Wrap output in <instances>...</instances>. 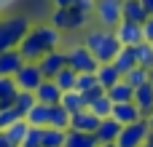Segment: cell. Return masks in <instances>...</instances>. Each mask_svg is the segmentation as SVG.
Listing matches in <instances>:
<instances>
[{"label": "cell", "instance_id": "1", "mask_svg": "<svg viewBox=\"0 0 153 147\" xmlns=\"http://www.w3.org/2000/svg\"><path fill=\"white\" fill-rule=\"evenodd\" d=\"M62 46V32L51 24H32L30 32L24 35V40L19 43V54L24 56V62H38L40 56H46L48 51H56Z\"/></svg>", "mask_w": 153, "mask_h": 147}, {"label": "cell", "instance_id": "2", "mask_svg": "<svg viewBox=\"0 0 153 147\" xmlns=\"http://www.w3.org/2000/svg\"><path fill=\"white\" fill-rule=\"evenodd\" d=\"M83 46L94 54V59H97L100 64L113 62L116 54L121 51V43H118L116 32H113V29H105V27H91V29H86Z\"/></svg>", "mask_w": 153, "mask_h": 147}, {"label": "cell", "instance_id": "3", "mask_svg": "<svg viewBox=\"0 0 153 147\" xmlns=\"http://www.w3.org/2000/svg\"><path fill=\"white\" fill-rule=\"evenodd\" d=\"M30 27H32V21L24 13H3L0 16V54L19 48V43L24 40Z\"/></svg>", "mask_w": 153, "mask_h": 147}, {"label": "cell", "instance_id": "4", "mask_svg": "<svg viewBox=\"0 0 153 147\" xmlns=\"http://www.w3.org/2000/svg\"><path fill=\"white\" fill-rule=\"evenodd\" d=\"M48 24L56 27L59 32H78V29H86L89 13L78 8H54L48 16Z\"/></svg>", "mask_w": 153, "mask_h": 147}, {"label": "cell", "instance_id": "5", "mask_svg": "<svg viewBox=\"0 0 153 147\" xmlns=\"http://www.w3.org/2000/svg\"><path fill=\"white\" fill-rule=\"evenodd\" d=\"M151 131H153L151 121L140 118L137 123H129V126L121 129V134L116 139V147H145L151 142Z\"/></svg>", "mask_w": 153, "mask_h": 147}, {"label": "cell", "instance_id": "6", "mask_svg": "<svg viewBox=\"0 0 153 147\" xmlns=\"http://www.w3.org/2000/svg\"><path fill=\"white\" fill-rule=\"evenodd\" d=\"M94 16L100 27L116 29V24L124 19V0H97L94 3Z\"/></svg>", "mask_w": 153, "mask_h": 147}, {"label": "cell", "instance_id": "7", "mask_svg": "<svg viewBox=\"0 0 153 147\" xmlns=\"http://www.w3.org/2000/svg\"><path fill=\"white\" fill-rule=\"evenodd\" d=\"M65 56H67V67H73L75 72H94V70L100 67V62L94 59V54H91L83 43L70 46V48L65 51Z\"/></svg>", "mask_w": 153, "mask_h": 147}, {"label": "cell", "instance_id": "8", "mask_svg": "<svg viewBox=\"0 0 153 147\" xmlns=\"http://www.w3.org/2000/svg\"><path fill=\"white\" fill-rule=\"evenodd\" d=\"M13 80H16L19 91H35L46 78H43V72H40L38 62H24V64H22V70L13 75Z\"/></svg>", "mask_w": 153, "mask_h": 147}, {"label": "cell", "instance_id": "9", "mask_svg": "<svg viewBox=\"0 0 153 147\" xmlns=\"http://www.w3.org/2000/svg\"><path fill=\"white\" fill-rule=\"evenodd\" d=\"M38 67H40V72H43V78H46V80H54V78L67 67V56H65V51H62V48L48 51L46 56H40V59H38Z\"/></svg>", "mask_w": 153, "mask_h": 147}, {"label": "cell", "instance_id": "10", "mask_svg": "<svg viewBox=\"0 0 153 147\" xmlns=\"http://www.w3.org/2000/svg\"><path fill=\"white\" fill-rule=\"evenodd\" d=\"M116 37H118V43L121 46H137V43H143V24H134V21H118L116 24Z\"/></svg>", "mask_w": 153, "mask_h": 147}, {"label": "cell", "instance_id": "11", "mask_svg": "<svg viewBox=\"0 0 153 147\" xmlns=\"http://www.w3.org/2000/svg\"><path fill=\"white\" fill-rule=\"evenodd\" d=\"M100 121H102V118H97V115L86 107V110L70 115V131H86V134H94L97 126H100Z\"/></svg>", "mask_w": 153, "mask_h": 147}, {"label": "cell", "instance_id": "12", "mask_svg": "<svg viewBox=\"0 0 153 147\" xmlns=\"http://www.w3.org/2000/svg\"><path fill=\"white\" fill-rule=\"evenodd\" d=\"M24 64V56L19 54V48H11V51H3L0 54V75L5 78H13Z\"/></svg>", "mask_w": 153, "mask_h": 147}, {"label": "cell", "instance_id": "13", "mask_svg": "<svg viewBox=\"0 0 153 147\" xmlns=\"http://www.w3.org/2000/svg\"><path fill=\"white\" fill-rule=\"evenodd\" d=\"M110 118H113V121H118L121 126H129V123H137L143 115H140V110L134 107V102H121V104H113Z\"/></svg>", "mask_w": 153, "mask_h": 147}, {"label": "cell", "instance_id": "14", "mask_svg": "<svg viewBox=\"0 0 153 147\" xmlns=\"http://www.w3.org/2000/svg\"><path fill=\"white\" fill-rule=\"evenodd\" d=\"M121 129H124V126H121L118 121H113V118H102L100 126H97V131H94V137H97L100 145H108V142H116V139H118Z\"/></svg>", "mask_w": 153, "mask_h": 147}, {"label": "cell", "instance_id": "15", "mask_svg": "<svg viewBox=\"0 0 153 147\" xmlns=\"http://www.w3.org/2000/svg\"><path fill=\"white\" fill-rule=\"evenodd\" d=\"M134 107L140 110V115L143 118H151V112H153V86L151 83H145V86H137L134 88Z\"/></svg>", "mask_w": 153, "mask_h": 147}, {"label": "cell", "instance_id": "16", "mask_svg": "<svg viewBox=\"0 0 153 147\" xmlns=\"http://www.w3.org/2000/svg\"><path fill=\"white\" fill-rule=\"evenodd\" d=\"M32 94H35V99H38L40 104H59V99H62V88H59L54 80H43Z\"/></svg>", "mask_w": 153, "mask_h": 147}, {"label": "cell", "instance_id": "17", "mask_svg": "<svg viewBox=\"0 0 153 147\" xmlns=\"http://www.w3.org/2000/svg\"><path fill=\"white\" fill-rule=\"evenodd\" d=\"M94 75H97V83H100L105 91H108L110 86H116V83L124 78V75L116 70V64H113V62H108V64H100V67L94 70Z\"/></svg>", "mask_w": 153, "mask_h": 147}, {"label": "cell", "instance_id": "18", "mask_svg": "<svg viewBox=\"0 0 153 147\" xmlns=\"http://www.w3.org/2000/svg\"><path fill=\"white\" fill-rule=\"evenodd\" d=\"M113 64H116V70H118L121 75H126L129 70H134V67H137V56H134V46H121V51L116 54Z\"/></svg>", "mask_w": 153, "mask_h": 147}, {"label": "cell", "instance_id": "19", "mask_svg": "<svg viewBox=\"0 0 153 147\" xmlns=\"http://www.w3.org/2000/svg\"><path fill=\"white\" fill-rule=\"evenodd\" d=\"M48 112H51V104L35 102V104L30 107V112L24 115V121H27L30 126H35V129H46V126H48Z\"/></svg>", "mask_w": 153, "mask_h": 147}, {"label": "cell", "instance_id": "20", "mask_svg": "<svg viewBox=\"0 0 153 147\" xmlns=\"http://www.w3.org/2000/svg\"><path fill=\"white\" fill-rule=\"evenodd\" d=\"M59 104L73 115V112H81V110H86V96L78 91V88H73V91H62V99H59Z\"/></svg>", "mask_w": 153, "mask_h": 147}, {"label": "cell", "instance_id": "21", "mask_svg": "<svg viewBox=\"0 0 153 147\" xmlns=\"http://www.w3.org/2000/svg\"><path fill=\"white\" fill-rule=\"evenodd\" d=\"M16 94H19V86H16V80H13V78H5V75H0V110H5V107H13V99H16Z\"/></svg>", "mask_w": 153, "mask_h": 147}, {"label": "cell", "instance_id": "22", "mask_svg": "<svg viewBox=\"0 0 153 147\" xmlns=\"http://www.w3.org/2000/svg\"><path fill=\"white\" fill-rule=\"evenodd\" d=\"M105 94L110 96V102H113V104H121V102H132V99H134V88H132V86H129L124 78H121L116 86H110Z\"/></svg>", "mask_w": 153, "mask_h": 147}, {"label": "cell", "instance_id": "23", "mask_svg": "<svg viewBox=\"0 0 153 147\" xmlns=\"http://www.w3.org/2000/svg\"><path fill=\"white\" fill-rule=\"evenodd\" d=\"M148 19V11L140 0H124V21H134V24H143Z\"/></svg>", "mask_w": 153, "mask_h": 147}, {"label": "cell", "instance_id": "24", "mask_svg": "<svg viewBox=\"0 0 153 147\" xmlns=\"http://www.w3.org/2000/svg\"><path fill=\"white\" fill-rule=\"evenodd\" d=\"M97 137L94 134H86V131H70L67 129V137H65V147H97Z\"/></svg>", "mask_w": 153, "mask_h": 147}, {"label": "cell", "instance_id": "25", "mask_svg": "<svg viewBox=\"0 0 153 147\" xmlns=\"http://www.w3.org/2000/svg\"><path fill=\"white\" fill-rule=\"evenodd\" d=\"M46 129H70V112L62 107V104H51V112H48V126Z\"/></svg>", "mask_w": 153, "mask_h": 147}, {"label": "cell", "instance_id": "26", "mask_svg": "<svg viewBox=\"0 0 153 147\" xmlns=\"http://www.w3.org/2000/svg\"><path fill=\"white\" fill-rule=\"evenodd\" d=\"M27 129H30V123H27L24 118H19L16 123H11L8 129H3V134H5V139L11 142V147H19L22 139H24V134H27Z\"/></svg>", "mask_w": 153, "mask_h": 147}, {"label": "cell", "instance_id": "27", "mask_svg": "<svg viewBox=\"0 0 153 147\" xmlns=\"http://www.w3.org/2000/svg\"><path fill=\"white\" fill-rule=\"evenodd\" d=\"M97 118H110V112H113V102H110V96L108 94H100L97 99H91L89 104H86Z\"/></svg>", "mask_w": 153, "mask_h": 147}, {"label": "cell", "instance_id": "28", "mask_svg": "<svg viewBox=\"0 0 153 147\" xmlns=\"http://www.w3.org/2000/svg\"><path fill=\"white\" fill-rule=\"evenodd\" d=\"M65 137H67L65 129H43L40 147H65Z\"/></svg>", "mask_w": 153, "mask_h": 147}, {"label": "cell", "instance_id": "29", "mask_svg": "<svg viewBox=\"0 0 153 147\" xmlns=\"http://www.w3.org/2000/svg\"><path fill=\"white\" fill-rule=\"evenodd\" d=\"M35 102H38V99H35V94H32V91H19V94H16V99H13V110L24 118Z\"/></svg>", "mask_w": 153, "mask_h": 147}, {"label": "cell", "instance_id": "30", "mask_svg": "<svg viewBox=\"0 0 153 147\" xmlns=\"http://www.w3.org/2000/svg\"><path fill=\"white\" fill-rule=\"evenodd\" d=\"M134 56H137V64L140 67L153 70V46L151 43H137L134 46Z\"/></svg>", "mask_w": 153, "mask_h": 147}, {"label": "cell", "instance_id": "31", "mask_svg": "<svg viewBox=\"0 0 153 147\" xmlns=\"http://www.w3.org/2000/svg\"><path fill=\"white\" fill-rule=\"evenodd\" d=\"M148 78H151V70H145V67H140V64L124 75V80H126L132 88H137V86H145V83H148Z\"/></svg>", "mask_w": 153, "mask_h": 147}, {"label": "cell", "instance_id": "32", "mask_svg": "<svg viewBox=\"0 0 153 147\" xmlns=\"http://www.w3.org/2000/svg\"><path fill=\"white\" fill-rule=\"evenodd\" d=\"M75 80H78V72H75L73 67H65V70L54 78V83H56L62 91H73V88H75Z\"/></svg>", "mask_w": 153, "mask_h": 147}, {"label": "cell", "instance_id": "33", "mask_svg": "<svg viewBox=\"0 0 153 147\" xmlns=\"http://www.w3.org/2000/svg\"><path fill=\"white\" fill-rule=\"evenodd\" d=\"M100 83H97V75L94 72H78V80H75V88L81 91V94H89V91H94Z\"/></svg>", "mask_w": 153, "mask_h": 147}, {"label": "cell", "instance_id": "34", "mask_svg": "<svg viewBox=\"0 0 153 147\" xmlns=\"http://www.w3.org/2000/svg\"><path fill=\"white\" fill-rule=\"evenodd\" d=\"M40 137H43V129H35V126H30L19 147H40Z\"/></svg>", "mask_w": 153, "mask_h": 147}, {"label": "cell", "instance_id": "35", "mask_svg": "<svg viewBox=\"0 0 153 147\" xmlns=\"http://www.w3.org/2000/svg\"><path fill=\"white\" fill-rule=\"evenodd\" d=\"M19 118H22V115H19L13 107H5V110H0V131H3V129H8L11 123H16Z\"/></svg>", "mask_w": 153, "mask_h": 147}, {"label": "cell", "instance_id": "36", "mask_svg": "<svg viewBox=\"0 0 153 147\" xmlns=\"http://www.w3.org/2000/svg\"><path fill=\"white\" fill-rule=\"evenodd\" d=\"M143 43H153V16L143 21Z\"/></svg>", "mask_w": 153, "mask_h": 147}, {"label": "cell", "instance_id": "37", "mask_svg": "<svg viewBox=\"0 0 153 147\" xmlns=\"http://www.w3.org/2000/svg\"><path fill=\"white\" fill-rule=\"evenodd\" d=\"M51 3H54V8H75L78 0H51Z\"/></svg>", "mask_w": 153, "mask_h": 147}, {"label": "cell", "instance_id": "38", "mask_svg": "<svg viewBox=\"0 0 153 147\" xmlns=\"http://www.w3.org/2000/svg\"><path fill=\"white\" fill-rule=\"evenodd\" d=\"M143 5H145V11H148V16H153V0H140Z\"/></svg>", "mask_w": 153, "mask_h": 147}, {"label": "cell", "instance_id": "39", "mask_svg": "<svg viewBox=\"0 0 153 147\" xmlns=\"http://www.w3.org/2000/svg\"><path fill=\"white\" fill-rule=\"evenodd\" d=\"M0 147H11V142L5 139V134H3V131H0Z\"/></svg>", "mask_w": 153, "mask_h": 147}, {"label": "cell", "instance_id": "40", "mask_svg": "<svg viewBox=\"0 0 153 147\" xmlns=\"http://www.w3.org/2000/svg\"><path fill=\"white\" fill-rule=\"evenodd\" d=\"M97 147H116V142H108V145H97Z\"/></svg>", "mask_w": 153, "mask_h": 147}, {"label": "cell", "instance_id": "41", "mask_svg": "<svg viewBox=\"0 0 153 147\" xmlns=\"http://www.w3.org/2000/svg\"><path fill=\"white\" fill-rule=\"evenodd\" d=\"M148 83H151V86H153V70H151V78H148Z\"/></svg>", "mask_w": 153, "mask_h": 147}, {"label": "cell", "instance_id": "42", "mask_svg": "<svg viewBox=\"0 0 153 147\" xmlns=\"http://www.w3.org/2000/svg\"><path fill=\"white\" fill-rule=\"evenodd\" d=\"M3 13H5V8H3V3H0V16H3Z\"/></svg>", "mask_w": 153, "mask_h": 147}, {"label": "cell", "instance_id": "43", "mask_svg": "<svg viewBox=\"0 0 153 147\" xmlns=\"http://www.w3.org/2000/svg\"><path fill=\"white\" fill-rule=\"evenodd\" d=\"M148 121H151V126H153V112H151V118H148Z\"/></svg>", "mask_w": 153, "mask_h": 147}, {"label": "cell", "instance_id": "44", "mask_svg": "<svg viewBox=\"0 0 153 147\" xmlns=\"http://www.w3.org/2000/svg\"><path fill=\"white\" fill-rule=\"evenodd\" d=\"M145 147H153V142H148V145H145Z\"/></svg>", "mask_w": 153, "mask_h": 147}, {"label": "cell", "instance_id": "45", "mask_svg": "<svg viewBox=\"0 0 153 147\" xmlns=\"http://www.w3.org/2000/svg\"><path fill=\"white\" fill-rule=\"evenodd\" d=\"M151 142H153V131H151Z\"/></svg>", "mask_w": 153, "mask_h": 147}, {"label": "cell", "instance_id": "46", "mask_svg": "<svg viewBox=\"0 0 153 147\" xmlns=\"http://www.w3.org/2000/svg\"><path fill=\"white\" fill-rule=\"evenodd\" d=\"M151 46H153V43H151Z\"/></svg>", "mask_w": 153, "mask_h": 147}]
</instances>
